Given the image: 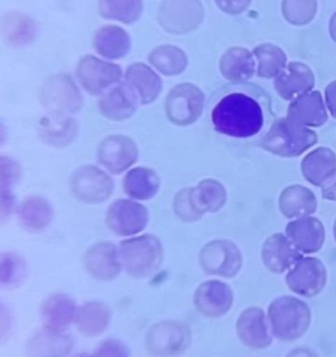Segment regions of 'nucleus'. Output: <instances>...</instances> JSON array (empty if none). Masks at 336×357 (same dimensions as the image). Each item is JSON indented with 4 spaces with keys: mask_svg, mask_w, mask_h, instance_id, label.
I'll list each match as a JSON object with an SVG mask.
<instances>
[{
    "mask_svg": "<svg viewBox=\"0 0 336 357\" xmlns=\"http://www.w3.org/2000/svg\"><path fill=\"white\" fill-rule=\"evenodd\" d=\"M214 131L233 139L264 135L275 121L270 94L257 84H231L220 90L210 106Z\"/></svg>",
    "mask_w": 336,
    "mask_h": 357,
    "instance_id": "obj_1",
    "label": "nucleus"
},
{
    "mask_svg": "<svg viewBox=\"0 0 336 357\" xmlns=\"http://www.w3.org/2000/svg\"><path fill=\"white\" fill-rule=\"evenodd\" d=\"M268 324L275 340L293 343L310 329L312 310L310 304L295 295H284L273 300L266 310Z\"/></svg>",
    "mask_w": 336,
    "mask_h": 357,
    "instance_id": "obj_2",
    "label": "nucleus"
},
{
    "mask_svg": "<svg viewBox=\"0 0 336 357\" xmlns=\"http://www.w3.org/2000/svg\"><path fill=\"white\" fill-rule=\"evenodd\" d=\"M318 142L319 135L314 129L283 116L275 119L258 140V146L280 158H297L310 152Z\"/></svg>",
    "mask_w": 336,
    "mask_h": 357,
    "instance_id": "obj_3",
    "label": "nucleus"
},
{
    "mask_svg": "<svg viewBox=\"0 0 336 357\" xmlns=\"http://www.w3.org/2000/svg\"><path fill=\"white\" fill-rule=\"evenodd\" d=\"M123 271L133 278H150L165 259V248L154 234H140L123 239L119 245Z\"/></svg>",
    "mask_w": 336,
    "mask_h": 357,
    "instance_id": "obj_4",
    "label": "nucleus"
},
{
    "mask_svg": "<svg viewBox=\"0 0 336 357\" xmlns=\"http://www.w3.org/2000/svg\"><path fill=\"white\" fill-rule=\"evenodd\" d=\"M121 65L94 54L82 56L75 67V81L82 90L92 96H102L105 92L123 82Z\"/></svg>",
    "mask_w": 336,
    "mask_h": 357,
    "instance_id": "obj_5",
    "label": "nucleus"
},
{
    "mask_svg": "<svg viewBox=\"0 0 336 357\" xmlns=\"http://www.w3.org/2000/svg\"><path fill=\"white\" fill-rule=\"evenodd\" d=\"M40 102L46 112L77 114L84 105L82 88L67 73H56L44 82L40 90Z\"/></svg>",
    "mask_w": 336,
    "mask_h": 357,
    "instance_id": "obj_6",
    "label": "nucleus"
},
{
    "mask_svg": "<svg viewBox=\"0 0 336 357\" xmlns=\"http://www.w3.org/2000/svg\"><path fill=\"white\" fill-rule=\"evenodd\" d=\"M204 273L218 278H235L243 266L240 248L229 239H214L206 243L199 254Z\"/></svg>",
    "mask_w": 336,
    "mask_h": 357,
    "instance_id": "obj_7",
    "label": "nucleus"
},
{
    "mask_svg": "<svg viewBox=\"0 0 336 357\" xmlns=\"http://www.w3.org/2000/svg\"><path fill=\"white\" fill-rule=\"evenodd\" d=\"M114 187L110 174L96 165L79 167L69 178L71 195L85 205H100L108 201Z\"/></svg>",
    "mask_w": 336,
    "mask_h": 357,
    "instance_id": "obj_8",
    "label": "nucleus"
},
{
    "mask_svg": "<svg viewBox=\"0 0 336 357\" xmlns=\"http://www.w3.org/2000/svg\"><path fill=\"white\" fill-rule=\"evenodd\" d=\"M205 93L192 83H181L168 92L165 98V114L176 127H189L197 123L205 108Z\"/></svg>",
    "mask_w": 336,
    "mask_h": 357,
    "instance_id": "obj_9",
    "label": "nucleus"
},
{
    "mask_svg": "<svg viewBox=\"0 0 336 357\" xmlns=\"http://www.w3.org/2000/svg\"><path fill=\"white\" fill-rule=\"evenodd\" d=\"M328 282L326 266L320 258L304 255L285 274V283L293 295L312 299L320 295Z\"/></svg>",
    "mask_w": 336,
    "mask_h": 357,
    "instance_id": "obj_10",
    "label": "nucleus"
},
{
    "mask_svg": "<svg viewBox=\"0 0 336 357\" xmlns=\"http://www.w3.org/2000/svg\"><path fill=\"white\" fill-rule=\"evenodd\" d=\"M150 222V212L142 202L119 199L113 202L106 212L109 230L119 237L137 236L144 232Z\"/></svg>",
    "mask_w": 336,
    "mask_h": 357,
    "instance_id": "obj_11",
    "label": "nucleus"
},
{
    "mask_svg": "<svg viewBox=\"0 0 336 357\" xmlns=\"http://www.w3.org/2000/svg\"><path fill=\"white\" fill-rule=\"evenodd\" d=\"M191 343V331L184 323L167 320L155 324L146 335V348L156 357H176Z\"/></svg>",
    "mask_w": 336,
    "mask_h": 357,
    "instance_id": "obj_12",
    "label": "nucleus"
},
{
    "mask_svg": "<svg viewBox=\"0 0 336 357\" xmlns=\"http://www.w3.org/2000/svg\"><path fill=\"white\" fill-rule=\"evenodd\" d=\"M205 12L201 0H163L158 20L168 33L185 35L203 22Z\"/></svg>",
    "mask_w": 336,
    "mask_h": 357,
    "instance_id": "obj_13",
    "label": "nucleus"
},
{
    "mask_svg": "<svg viewBox=\"0 0 336 357\" xmlns=\"http://www.w3.org/2000/svg\"><path fill=\"white\" fill-rule=\"evenodd\" d=\"M98 165L112 175H121L133 169L139 158L137 144L129 136H107L96 152Z\"/></svg>",
    "mask_w": 336,
    "mask_h": 357,
    "instance_id": "obj_14",
    "label": "nucleus"
},
{
    "mask_svg": "<svg viewBox=\"0 0 336 357\" xmlns=\"http://www.w3.org/2000/svg\"><path fill=\"white\" fill-rule=\"evenodd\" d=\"M193 303L201 316L220 319L226 316L234 304L232 287L220 279H211L201 283L195 289Z\"/></svg>",
    "mask_w": 336,
    "mask_h": 357,
    "instance_id": "obj_15",
    "label": "nucleus"
},
{
    "mask_svg": "<svg viewBox=\"0 0 336 357\" xmlns=\"http://www.w3.org/2000/svg\"><path fill=\"white\" fill-rule=\"evenodd\" d=\"M236 333L241 343L250 349H268L274 342L266 312L257 306L247 308L239 314Z\"/></svg>",
    "mask_w": 336,
    "mask_h": 357,
    "instance_id": "obj_16",
    "label": "nucleus"
},
{
    "mask_svg": "<svg viewBox=\"0 0 336 357\" xmlns=\"http://www.w3.org/2000/svg\"><path fill=\"white\" fill-rule=\"evenodd\" d=\"M84 266L88 274L96 280H114L123 270L119 245L110 241L94 243L84 255Z\"/></svg>",
    "mask_w": 336,
    "mask_h": 357,
    "instance_id": "obj_17",
    "label": "nucleus"
},
{
    "mask_svg": "<svg viewBox=\"0 0 336 357\" xmlns=\"http://www.w3.org/2000/svg\"><path fill=\"white\" fill-rule=\"evenodd\" d=\"M303 256L285 233H274L261 247L262 264L273 274H287Z\"/></svg>",
    "mask_w": 336,
    "mask_h": 357,
    "instance_id": "obj_18",
    "label": "nucleus"
},
{
    "mask_svg": "<svg viewBox=\"0 0 336 357\" xmlns=\"http://www.w3.org/2000/svg\"><path fill=\"white\" fill-rule=\"evenodd\" d=\"M284 233L303 255L318 253L326 241L324 224L314 215L291 220L285 227Z\"/></svg>",
    "mask_w": 336,
    "mask_h": 357,
    "instance_id": "obj_19",
    "label": "nucleus"
},
{
    "mask_svg": "<svg viewBox=\"0 0 336 357\" xmlns=\"http://www.w3.org/2000/svg\"><path fill=\"white\" fill-rule=\"evenodd\" d=\"M123 81L133 90L140 105L144 106L156 102L163 90L161 75L146 63L129 65L123 73Z\"/></svg>",
    "mask_w": 336,
    "mask_h": 357,
    "instance_id": "obj_20",
    "label": "nucleus"
},
{
    "mask_svg": "<svg viewBox=\"0 0 336 357\" xmlns=\"http://www.w3.org/2000/svg\"><path fill=\"white\" fill-rule=\"evenodd\" d=\"M38 135L52 148H66L79 134V123L72 115L46 112L38 123Z\"/></svg>",
    "mask_w": 336,
    "mask_h": 357,
    "instance_id": "obj_21",
    "label": "nucleus"
},
{
    "mask_svg": "<svg viewBox=\"0 0 336 357\" xmlns=\"http://www.w3.org/2000/svg\"><path fill=\"white\" fill-rule=\"evenodd\" d=\"M140 102L133 90L125 83L115 85L98 98V111L100 114L111 121H125L131 119L136 112Z\"/></svg>",
    "mask_w": 336,
    "mask_h": 357,
    "instance_id": "obj_22",
    "label": "nucleus"
},
{
    "mask_svg": "<svg viewBox=\"0 0 336 357\" xmlns=\"http://www.w3.org/2000/svg\"><path fill=\"white\" fill-rule=\"evenodd\" d=\"M287 116L310 129L323 127L329 119L324 96L319 90H312L298 96L289 102Z\"/></svg>",
    "mask_w": 336,
    "mask_h": 357,
    "instance_id": "obj_23",
    "label": "nucleus"
},
{
    "mask_svg": "<svg viewBox=\"0 0 336 357\" xmlns=\"http://www.w3.org/2000/svg\"><path fill=\"white\" fill-rule=\"evenodd\" d=\"M316 86V75L305 63L291 62L274 79V87L278 96L287 102L302 94L312 91Z\"/></svg>",
    "mask_w": 336,
    "mask_h": 357,
    "instance_id": "obj_24",
    "label": "nucleus"
},
{
    "mask_svg": "<svg viewBox=\"0 0 336 357\" xmlns=\"http://www.w3.org/2000/svg\"><path fill=\"white\" fill-rule=\"evenodd\" d=\"M304 178L314 187L328 185L336 175V154L327 146H319L307 152L301 161Z\"/></svg>",
    "mask_w": 336,
    "mask_h": 357,
    "instance_id": "obj_25",
    "label": "nucleus"
},
{
    "mask_svg": "<svg viewBox=\"0 0 336 357\" xmlns=\"http://www.w3.org/2000/svg\"><path fill=\"white\" fill-rule=\"evenodd\" d=\"M93 48L100 58L116 62L131 52V36L121 25L106 24L96 31Z\"/></svg>",
    "mask_w": 336,
    "mask_h": 357,
    "instance_id": "obj_26",
    "label": "nucleus"
},
{
    "mask_svg": "<svg viewBox=\"0 0 336 357\" xmlns=\"http://www.w3.org/2000/svg\"><path fill=\"white\" fill-rule=\"evenodd\" d=\"M77 306L75 300L65 294H54L46 298L40 310L43 327L65 333L75 323Z\"/></svg>",
    "mask_w": 336,
    "mask_h": 357,
    "instance_id": "obj_27",
    "label": "nucleus"
},
{
    "mask_svg": "<svg viewBox=\"0 0 336 357\" xmlns=\"http://www.w3.org/2000/svg\"><path fill=\"white\" fill-rule=\"evenodd\" d=\"M19 225L23 230L33 234L43 232L54 220L52 203L40 195H31L23 199L16 209Z\"/></svg>",
    "mask_w": 336,
    "mask_h": 357,
    "instance_id": "obj_28",
    "label": "nucleus"
},
{
    "mask_svg": "<svg viewBox=\"0 0 336 357\" xmlns=\"http://www.w3.org/2000/svg\"><path fill=\"white\" fill-rule=\"evenodd\" d=\"M318 199L314 191L304 185H289L279 195V211L289 220L314 215L318 210Z\"/></svg>",
    "mask_w": 336,
    "mask_h": 357,
    "instance_id": "obj_29",
    "label": "nucleus"
},
{
    "mask_svg": "<svg viewBox=\"0 0 336 357\" xmlns=\"http://www.w3.org/2000/svg\"><path fill=\"white\" fill-rule=\"evenodd\" d=\"M73 347L70 335L43 327L36 331L26 343V357H68Z\"/></svg>",
    "mask_w": 336,
    "mask_h": 357,
    "instance_id": "obj_30",
    "label": "nucleus"
},
{
    "mask_svg": "<svg viewBox=\"0 0 336 357\" xmlns=\"http://www.w3.org/2000/svg\"><path fill=\"white\" fill-rule=\"evenodd\" d=\"M255 56L247 48H229L220 60V75L231 84L247 83L256 75Z\"/></svg>",
    "mask_w": 336,
    "mask_h": 357,
    "instance_id": "obj_31",
    "label": "nucleus"
},
{
    "mask_svg": "<svg viewBox=\"0 0 336 357\" xmlns=\"http://www.w3.org/2000/svg\"><path fill=\"white\" fill-rule=\"evenodd\" d=\"M123 190L130 199L146 202L158 195L161 178L150 167H133L125 174L123 181Z\"/></svg>",
    "mask_w": 336,
    "mask_h": 357,
    "instance_id": "obj_32",
    "label": "nucleus"
},
{
    "mask_svg": "<svg viewBox=\"0 0 336 357\" xmlns=\"http://www.w3.org/2000/svg\"><path fill=\"white\" fill-rule=\"evenodd\" d=\"M111 319L112 314L107 304L89 301L77 307L75 325L85 337H100L110 326Z\"/></svg>",
    "mask_w": 336,
    "mask_h": 357,
    "instance_id": "obj_33",
    "label": "nucleus"
},
{
    "mask_svg": "<svg viewBox=\"0 0 336 357\" xmlns=\"http://www.w3.org/2000/svg\"><path fill=\"white\" fill-rule=\"evenodd\" d=\"M148 63L160 75L176 77L188 67V56L182 48L176 45H160L148 54Z\"/></svg>",
    "mask_w": 336,
    "mask_h": 357,
    "instance_id": "obj_34",
    "label": "nucleus"
},
{
    "mask_svg": "<svg viewBox=\"0 0 336 357\" xmlns=\"http://www.w3.org/2000/svg\"><path fill=\"white\" fill-rule=\"evenodd\" d=\"M2 35L10 45L25 46L37 38L38 27L35 21L20 12L6 14L2 20Z\"/></svg>",
    "mask_w": 336,
    "mask_h": 357,
    "instance_id": "obj_35",
    "label": "nucleus"
},
{
    "mask_svg": "<svg viewBox=\"0 0 336 357\" xmlns=\"http://www.w3.org/2000/svg\"><path fill=\"white\" fill-rule=\"evenodd\" d=\"M98 10L105 20L132 25L144 14L142 0H98Z\"/></svg>",
    "mask_w": 336,
    "mask_h": 357,
    "instance_id": "obj_36",
    "label": "nucleus"
},
{
    "mask_svg": "<svg viewBox=\"0 0 336 357\" xmlns=\"http://www.w3.org/2000/svg\"><path fill=\"white\" fill-rule=\"evenodd\" d=\"M255 56L256 75L260 79H275L287 66V56L282 48L274 44H261L253 50Z\"/></svg>",
    "mask_w": 336,
    "mask_h": 357,
    "instance_id": "obj_37",
    "label": "nucleus"
},
{
    "mask_svg": "<svg viewBox=\"0 0 336 357\" xmlns=\"http://www.w3.org/2000/svg\"><path fill=\"white\" fill-rule=\"evenodd\" d=\"M193 189L197 205L205 213L220 211L228 201L226 187L215 178H204Z\"/></svg>",
    "mask_w": 336,
    "mask_h": 357,
    "instance_id": "obj_38",
    "label": "nucleus"
},
{
    "mask_svg": "<svg viewBox=\"0 0 336 357\" xmlns=\"http://www.w3.org/2000/svg\"><path fill=\"white\" fill-rule=\"evenodd\" d=\"M318 6V0H283V17L291 25L304 26L316 18Z\"/></svg>",
    "mask_w": 336,
    "mask_h": 357,
    "instance_id": "obj_39",
    "label": "nucleus"
},
{
    "mask_svg": "<svg viewBox=\"0 0 336 357\" xmlns=\"http://www.w3.org/2000/svg\"><path fill=\"white\" fill-rule=\"evenodd\" d=\"M172 207L174 215L186 224L199 222L206 214L197 205L193 187H185L178 190L174 195Z\"/></svg>",
    "mask_w": 336,
    "mask_h": 357,
    "instance_id": "obj_40",
    "label": "nucleus"
},
{
    "mask_svg": "<svg viewBox=\"0 0 336 357\" xmlns=\"http://www.w3.org/2000/svg\"><path fill=\"white\" fill-rule=\"evenodd\" d=\"M20 165L12 158H1V212L4 216L14 209L12 188L20 178Z\"/></svg>",
    "mask_w": 336,
    "mask_h": 357,
    "instance_id": "obj_41",
    "label": "nucleus"
},
{
    "mask_svg": "<svg viewBox=\"0 0 336 357\" xmlns=\"http://www.w3.org/2000/svg\"><path fill=\"white\" fill-rule=\"evenodd\" d=\"M26 274L27 266L22 257L14 253H4L1 256V285L18 287Z\"/></svg>",
    "mask_w": 336,
    "mask_h": 357,
    "instance_id": "obj_42",
    "label": "nucleus"
},
{
    "mask_svg": "<svg viewBox=\"0 0 336 357\" xmlns=\"http://www.w3.org/2000/svg\"><path fill=\"white\" fill-rule=\"evenodd\" d=\"M93 357H131L129 348L119 340L109 339L100 343L92 354Z\"/></svg>",
    "mask_w": 336,
    "mask_h": 357,
    "instance_id": "obj_43",
    "label": "nucleus"
},
{
    "mask_svg": "<svg viewBox=\"0 0 336 357\" xmlns=\"http://www.w3.org/2000/svg\"><path fill=\"white\" fill-rule=\"evenodd\" d=\"M215 3L222 12L234 16L245 12L251 0H215Z\"/></svg>",
    "mask_w": 336,
    "mask_h": 357,
    "instance_id": "obj_44",
    "label": "nucleus"
},
{
    "mask_svg": "<svg viewBox=\"0 0 336 357\" xmlns=\"http://www.w3.org/2000/svg\"><path fill=\"white\" fill-rule=\"evenodd\" d=\"M324 100L329 115L336 119V79L325 88Z\"/></svg>",
    "mask_w": 336,
    "mask_h": 357,
    "instance_id": "obj_45",
    "label": "nucleus"
},
{
    "mask_svg": "<svg viewBox=\"0 0 336 357\" xmlns=\"http://www.w3.org/2000/svg\"><path fill=\"white\" fill-rule=\"evenodd\" d=\"M284 357H320V356L314 348L299 346L291 349Z\"/></svg>",
    "mask_w": 336,
    "mask_h": 357,
    "instance_id": "obj_46",
    "label": "nucleus"
},
{
    "mask_svg": "<svg viewBox=\"0 0 336 357\" xmlns=\"http://www.w3.org/2000/svg\"><path fill=\"white\" fill-rule=\"evenodd\" d=\"M321 189H322L321 192H322L323 199L326 201L336 202V175L328 185Z\"/></svg>",
    "mask_w": 336,
    "mask_h": 357,
    "instance_id": "obj_47",
    "label": "nucleus"
},
{
    "mask_svg": "<svg viewBox=\"0 0 336 357\" xmlns=\"http://www.w3.org/2000/svg\"><path fill=\"white\" fill-rule=\"evenodd\" d=\"M329 35L336 43V10L329 20Z\"/></svg>",
    "mask_w": 336,
    "mask_h": 357,
    "instance_id": "obj_48",
    "label": "nucleus"
},
{
    "mask_svg": "<svg viewBox=\"0 0 336 357\" xmlns=\"http://www.w3.org/2000/svg\"><path fill=\"white\" fill-rule=\"evenodd\" d=\"M73 357H93V356H92V354H77V356H75Z\"/></svg>",
    "mask_w": 336,
    "mask_h": 357,
    "instance_id": "obj_49",
    "label": "nucleus"
},
{
    "mask_svg": "<svg viewBox=\"0 0 336 357\" xmlns=\"http://www.w3.org/2000/svg\"><path fill=\"white\" fill-rule=\"evenodd\" d=\"M333 236H335V243H336V218H335V225H333Z\"/></svg>",
    "mask_w": 336,
    "mask_h": 357,
    "instance_id": "obj_50",
    "label": "nucleus"
}]
</instances>
